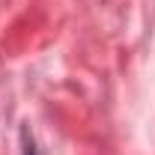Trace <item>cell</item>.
Instances as JSON below:
<instances>
[{
  "label": "cell",
  "instance_id": "6da1fadb",
  "mask_svg": "<svg viewBox=\"0 0 155 155\" xmlns=\"http://www.w3.org/2000/svg\"><path fill=\"white\" fill-rule=\"evenodd\" d=\"M21 137H24V155H39V152H36V143H33V137H30L27 128L21 131Z\"/></svg>",
  "mask_w": 155,
  "mask_h": 155
}]
</instances>
